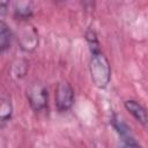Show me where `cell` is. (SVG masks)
I'll list each match as a JSON object with an SVG mask.
<instances>
[{"instance_id": "obj_1", "label": "cell", "mask_w": 148, "mask_h": 148, "mask_svg": "<svg viewBox=\"0 0 148 148\" xmlns=\"http://www.w3.org/2000/svg\"><path fill=\"white\" fill-rule=\"evenodd\" d=\"M89 72L91 81L97 88L104 89L109 86L111 80V67L108 58L101 50L90 53Z\"/></svg>"}, {"instance_id": "obj_2", "label": "cell", "mask_w": 148, "mask_h": 148, "mask_svg": "<svg viewBox=\"0 0 148 148\" xmlns=\"http://www.w3.org/2000/svg\"><path fill=\"white\" fill-rule=\"evenodd\" d=\"M27 99L29 102V105L35 112L44 111L47 108L49 103V92L46 87L43 83H31L27 90H25Z\"/></svg>"}, {"instance_id": "obj_3", "label": "cell", "mask_w": 148, "mask_h": 148, "mask_svg": "<svg viewBox=\"0 0 148 148\" xmlns=\"http://www.w3.org/2000/svg\"><path fill=\"white\" fill-rule=\"evenodd\" d=\"M75 101L74 89L67 81H59L54 92V104L59 112L68 111Z\"/></svg>"}, {"instance_id": "obj_4", "label": "cell", "mask_w": 148, "mask_h": 148, "mask_svg": "<svg viewBox=\"0 0 148 148\" xmlns=\"http://www.w3.org/2000/svg\"><path fill=\"white\" fill-rule=\"evenodd\" d=\"M18 44L20 47L25 52H32L38 45V32L36 28L31 24H25L18 32Z\"/></svg>"}, {"instance_id": "obj_5", "label": "cell", "mask_w": 148, "mask_h": 148, "mask_svg": "<svg viewBox=\"0 0 148 148\" xmlns=\"http://www.w3.org/2000/svg\"><path fill=\"white\" fill-rule=\"evenodd\" d=\"M125 109L139 121L143 127L148 128V110L135 99H126L124 102Z\"/></svg>"}, {"instance_id": "obj_6", "label": "cell", "mask_w": 148, "mask_h": 148, "mask_svg": "<svg viewBox=\"0 0 148 148\" xmlns=\"http://www.w3.org/2000/svg\"><path fill=\"white\" fill-rule=\"evenodd\" d=\"M13 14L16 20L22 22L28 21L34 14V5L30 1H16L14 3Z\"/></svg>"}, {"instance_id": "obj_7", "label": "cell", "mask_w": 148, "mask_h": 148, "mask_svg": "<svg viewBox=\"0 0 148 148\" xmlns=\"http://www.w3.org/2000/svg\"><path fill=\"white\" fill-rule=\"evenodd\" d=\"M13 40V32L8 24L1 20L0 22V50L1 52H5L7 49L10 47Z\"/></svg>"}, {"instance_id": "obj_8", "label": "cell", "mask_w": 148, "mask_h": 148, "mask_svg": "<svg viewBox=\"0 0 148 148\" xmlns=\"http://www.w3.org/2000/svg\"><path fill=\"white\" fill-rule=\"evenodd\" d=\"M111 125L113 126V128L117 131V133L119 134L120 138H127L131 136V128L128 127V125L125 123V120L117 113H113L111 116Z\"/></svg>"}, {"instance_id": "obj_9", "label": "cell", "mask_w": 148, "mask_h": 148, "mask_svg": "<svg viewBox=\"0 0 148 148\" xmlns=\"http://www.w3.org/2000/svg\"><path fill=\"white\" fill-rule=\"evenodd\" d=\"M13 104L10 98L8 97H2L0 102V124L1 127L5 126L6 123H8L12 119L13 116Z\"/></svg>"}, {"instance_id": "obj_10", "label": "cell", "mask_w": 148, "mask_h": 148, "mask_svg": "<svg viewBox=\"0 0 148 148\" xmlns=\"http://www.w3.org/2000/svg\"><path fill=\"white\" fill-rule=\"evenodd\" d=\"M84 38H86V40H87V43L89 45L90 53L101 50V44H99V40H98V37H97V34H96V31L94 29L88 28L86 34H84Z\"/></svg>"}, {"instance_id": "obj_11", "label": "cell", "mask_w": 148, "mask_h": 148, "mask_svg": "<svg viewBox=\"0 0 148 148\" xmlns=\"http://www.w3.org/2000/svg\"><path fill=\"white\" fill-rule=\"evenodd\" d=\"M27 68H28V65H27V61L24 60H17L13 64V67H12V75L15 76L16 79H21L27 73Z\"/></svg>"}, {"instance_id": "obj_12", "label": "cell", "mask_w": 148, "mask_h": 148, "mask_svg": "<svg viewBox=\"0 0 148 148\" xmlns=\"http://www.w3.org/2000/svg\"><path fill=\"white\" fill-rule=\"evenodd\" d=\"M119 148H141L140 145L136 142L133 135L127 136V138H121V143Z\"/></svg>"}, {"instance_id": "obj_13", "label": "cell", "mask_w": 148, "mask_h": 148, "mask_svg": "<svg viewBox=\"0 0 148 148\" xmlns=\"http://www.w3.org/2000/svg\"><path fill=\"white\" fill-rule=\"evenodd\" d=\"M8 6H9V3H8L7 1H2V2L0 3V13H1V15H3V14L6 13Z\"/></svg>"}]
</instances>
